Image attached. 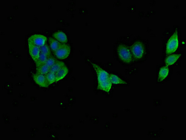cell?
I'll use <instances>...</instances> for the list:
<instances>
[{
    "instance_id": "6da1fadb",
    "label": "cell",
    "mask_w": 186,
    "mask_h": 140,
    "mask_svg": "<svg viewBox=\"0 0 186 140\" xmlns=\"http://www.w3.org/2000/svg\"><path fill=\"white\" fill-rule=\"evenodd\" d=\"M88 60L91 63L96 72L98 78V84L97 89L107 92H109L112 87V84L110 82L109 78L110 75L105 70L103 69L98 65L91 62L89 59Z\"/></svg>"
},
{
    "instance_id": "7a4b0ae2",
    "label": "cell",
    "mask_w": 186,
    "mask_h": 140,
    "mask_svg": "<svg viewBox=\"0 0 186 140\" xmlns=\"http://www.w3.org/2000/svg\"><path fill=\"white\" fill-rule=\"evenodd\" d=\"M179 45L178 34L177 31L171 37L167 45L166 53L167 54L172 53L177 50Z\"/></svg>"
},
{
    "instance_id": "3957f363",
    "label": "cell",
    "mask_w": 186,
    "mask_h": 140,
    "mask_svg": "<svg viewBox=\"0 0 186 140\" xmlns=\"http://www.w3.org/2000/svg\"><path fill=\"white\" fill-rule=\"evenodd\" d=\"M118 53L120 59L126 63H130L132 57L130 50L124 45H120L118 48Z\"/></svg>"
},
{
    "instance_id": "277c9868",
    "label": "cell",
    "mask_w": 186,
    "mask_h": 140,
    "mask_svg": "<svg viewBox=\"0 0 186 140\" xmlns=\"http://www.w3.org/2000/svg\"><path fill=\"white\" fill-rule=\"evenodd\" d=\"M47 38L46 36L41 34H34L29 37L28 44H33L41 47L46 44Z\"/></svg>"
},
{
    "instance_id": "5b68a950",
    "label": "cell",
    "mask_w": 186,
    "mask_h": 140,
    "mask_svg": "<svg viewBox=\"0 0 186 140\" xmlns=\"http://www.w3.org/2000/svg\"><path fill=\"white\" fill-rule=\"evenodd\" d=\"M71 48L66 44H60L58 50L55 52L56 56L60 59H66L69 56Z\"/></svg>"
},
{
    "instance_id": "8992f818",
    "label": "cell",
    "mask_w": 186,
    "mask_h": 140,
    "mask_svg": "<svg viewBox=\"0 0 186 140\" xmlns=\"http://www.w3.org/2000/svg\"><path fill=\"white\" fill-rule=\"evenodd\" d=\"M132 52L136 59H140L143 56L144 48L141 43L137 42L132 46Z\"/></svg>"
},
{
    "instance_id": "52a82bcc",
    "label": "cell",
    "mask_w": 186,
    "mask_h": 140,
    "mask_svg": "<svg viewBox=\"0 0 186 140\" xmlns=\"http://www.w3.org/2000/svg\"><path fill=\"white\" fill-rule=\"evenodd\" d=\"M33 77L35 82L38 86L43 88H48L49 86L47 84L46 75L40 74H34L33 75Z\"/></svg>"
},
{
    "instance_id": "ba28073f",
    "label": "cell",
    "mask_w": 186,
    "mask_h": 140,
    "mask_svg": "<svg viewBox=\"0 0 186 140\" xmlns=\"http://www.w3.org/2000/svg\"><path fill=\"white\" fill-rule=\"evenodd\" d=\"M28 48L31 58L35 62L40 54V47L33 44H28Z\"/></svg>"
},
{
    "instance_id": "9c48e42d",
    "label": "cell",
    "mask_w": 186,
    "mask_h": 140,
    "mask_svg": "<svg viewBox=\"0 0 186 140\" xmlns=\"http://www.w3.org/2000/svg\"><path fill=\"white\" fill-rule=\"evenodd\" d=\"M68 72L69 70L66 66L62 68L59 71H58L57 72L55 73L56 82H58L65 78V77L68 73Z\"/></svg>"
},
{
    "instance_id": "30bf717a",
    "label": "cell",
    "mask_w": 186,
    "mask_h": 140,
    "mask_svg": "<svg viewBox=\"0 0 186 140\" xmlns=\"http://www.w3.org/2000/svg\"><path fill=\"white\" fill-rule=\"evenodd\" d=\"M53 37L58 42L62 43H67L68 42V37L65 33L61 31L55 32L53 34Z\"/></svg>"
},
{
    "instance_id": "8fae6325",
    "label": "cell",
    "mask_w": 186,
    "mask_h": 140,
    "mask_svg": "<svg viewBox=\"0 0 186 140\" xmlns=\"http://www.w3.org/2000/svg\"><path fill=\"white\" fill-rule=\"evenodd\" d=\"M169 69L168 67H163L160 69L158 74V81H162L168 75Z\"/></svg>"
},
{
    "instance_id": "7c38bea8",
    "label": "cell",
    "mask_w": 186,
    "mask_h": 140,
    "mask_svg": "<svg viewBox=\"0 0 186 140\" xmlns=\"http://www.w3.org/2000/svg\"><path fill=\"white\" fill-rule=\"evenodd\" d=\"M180 57H181L180 54H174L169 56L166 58L165 63L168 66L173 65L180 58Z\"/></svg>"
},
{
    "instance_id": "4fadbf2b",
    "label": "cell",
    "mask_w": 186,
    "mask_h": 140,
    "mask_svg": "<svg viewBox=\"0 0 186 140\" xmlns=\"http://www.w3.org/2000/svg\"><path fill=\"white\" fill-rule=\"evenodd\" d=\"M110 81L111 84H126V83L124 80H122L121 78L116 75L111 74L109 75Z\"/></svg>"
},
{
    "instance_id": "5bb4252c",
    "label": "cell",
    "mask_w": 186,
    "mask_h": 140,
    "mask_svg": "<svg viewBox=\"0 0 186 140\" xmlns=\"http://www.w3.org/2000/svg\"><path fill=\"white\" fill-rule=\"evenodd\" d=\"M48 58V56L40 53L38 58L37 59L36 61L35 62L37 67H39V66H42V65L45 64Z\"/></svg>"
},
{
    "instance_id": "9a60e30c",
    "label": "cell",
    "mask_w": 186,
    "mask_h": 140,
    "mask_svg": "<svg viewBox=\"0 0 186 140\" xmlns=\"http://www.w3.org/2000/svg\"><path fill=\"white\" fill-rule=\"evenodd\" d=\"M65 65L64 62H62V61H58L57 60L56 62L55 63L54 65L52 68H50V72L55 73L61 69L62 68L65 67Z\"/></svg>"
},
{
    "instance_id": "2e32d148",
    "label": "cell",
    "mask_w": 186,
    "mask_h": 140,
    "mask_svg": "<svg viewBox=\"0 0 186 140\" xmlns=\"http://www.w3.org/2000/svg\"><path fill=\"white\" fill-rule=\"evenodd\" d=\"M49 41L51 50L54 52H55L61 43H59L58 41L52 38H49Z\"/></svg>"
},
{
    "instance_id": "e0dca14e",
    "label": "cell",
    "mask_w": 186,
    "mask_h": 140,
    "mask_svg": "<svg viewBox=\"0 0 186 140\" xmlns=\"http://www.w3.org/2000/svg\"><path fill=\"white\" fill-rule=\"evenodd\" d=\"M50 68L47 66L46 64L37 67V72L38 74L45 75H46L50 72Z\"/></svg>"
},
{
    "instance_id": "ac0fdd59",
    "label": "cell",
    "mask_w": 186,
    "mask_h": 140,
    "mask_svg": "<svg viewBox=\"0 0 186 140\" xmlns=\"http://www.w3.org/2000/svg\"><path fill=\"white\" fill-rule=\"evenodd\" d=\"M46 77L48 86L52 85L56 82V76L55 73L49 72L46 75Z\"/></svg>"
},
{
    "instance_id": "d6986e66",
    "label": "cell",
    "mask_w": 186,
    "mask_h": 140,
    "mask_svg": "<svg viewBox=\"0 0 186 140\" xmlns=\"http://www.w3.org/2000/svg\"><path fill=\"white\" fill-rule=\"evenodd\" d=\"M40 53H41L44 54L48 56V57L50 55L51 50H50L49 46L47 44H45L43 46H41V47H40Z\"/></svg>"
},
{
    "instance_id": "ffe728a7",
    "label": "cell",
    "mask_w": 186,
    "mask_h": 140,
    "mask_svg": "<svg viewBox=\"0 0 186 140\" xmlns=\"http://www.w3.org/2000/svg\"><path fill=\"white\" fill-rule=\"evenodd\" d=\"M57 60L55 58H54L53 57H49L48 58V59H47V61H46L45 64L47 65V66L49 67V68H52L55 63L56 62Z\"/></svg>"
}]
</instances>
